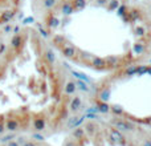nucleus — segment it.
Segmentation results:
<instances>
[{
	"label": "nucleus",
	"mask_w": 151,
	"mask_h": 146,
	"mask_svg": "<svg viewBox=\"0 0 151 146\" xmlns=\"http://www.w3.org/2000/svg\"><path fill=\"white\" fill-rule=\"evenodd\" d=\"M33 139H37V141H44V137L41 134H33Z\"/></svg>",
	"instance_id": "23"
},
{
	"label": "nucleus",
	"mask_w": 151,
	"mask_h": 146,
	"mask_svg": "<svg viewBox=\"0 0 151 146\" xmlns=\"http://www.w3.org/2000/svg\"><path fill=\"white\" fill-rule=\"evenodd\" d=\"M110 88H105V89H102L101 90V93H99V98H101V101H104V102H106L107 100H109V97H110Z\"/></svg>",
	"instance_id": "6"
},
{
	"label": "nucleus",
	"mask_w": 151,
	"mask_h": 146,
	"mask_svg": "<svg viewBox=\"0 0 151 146\" xmlns=\"http://www.w3.org/2000/svg\"><path fill=\"white\" fill-rule=\"evenodd\" d=\"M19 4L20 0H0V25L15 17Z\"/></svg>",
	"instance_id": "1"
},
{
	"label": "nucleus",
	"mask_w": 151,
	"mask_h": 146,
	"mask_svg": "<svg viewBox=\"0 0 151 146\" xmlns=\"http://www.w3.org/2000/svg\"><path fill=\"white\" fill-rule=\"evenodd\" d=\"M150 63H151V60H150Z\"/></svg>",
	"instance_id": "33"
},
{
	"label": "nucleus",
	"mask_w": 151,
	"mask_h": 146,
	"mask_svg": "<svg viewBox=\"0 0 151 146\" xmlns=\"http://www.w3.org/2000/svg\"><path fill=\"white\" fill-rule=\"evenodd\" d=\"M63 52H64V55H65L66 57H73L74 53H76V51H74L73 47H69V45H66V47H64Z\"/></svg>",
	"instance_id": "8"
},
{
	"label": "nucleus",
	"mask_w": 151,
	"mask_h": 146,
	"mask_svg": "<svg viewBox=\"0 0 151 146\" xmlns=\"http://www.w3.org/2000/svg\"><path fill=\"white\" fill-rule=\"evenodd\" d=\"M82 136H83V130H82V129H78V130L74 132V137H77V138H81Z\"/></svg>",
	"instance_id": "22"
},
{
	"label": "nucleus",
	"mask_w": 151,
	"mask_h": 146,
	"mask_svg": "<svg viewBox=\"0 0 151 146\" xmlns=\"http://www.w3.org/2000/svg\"><path fill=\"white\" fill-rule=\"evenodd\" d=\"M58 24V19H56V17H50V20L48 21V25L49 27H56Z\"/></svg>",
	"instance_id": "19"
},
{
	"label": "nucleus",
	"mask_w": 151,
	"mask_h": 146,
	"mask_svg": "<svg viewBox=\"0 0 151 146\" xmlns=\"http://www.w3.org/2000/svg\"><path fill=\"white\" fill-rule=\"evenodd\" d=\"M73 11H74V8L72 4H69V3H65V4H64L63 12L65 13V15H70V13H73Z\"/></svg>",
	"instance_id": "10"
},
{
	"label": "nucleus",
	"mask_w": 151,
	"mask_h": 146,
	"mask_svg": "<svg viewBox=\"0 0 151 146\" xmlns=\"http://www.w3.org/2000/svg\"><path fill=\"white\" fill-rule=\"evenodd\" d=\"M85 5H86L85 0H74V7L77 8V9H82Z\"/></svg>",
	"instance_id": "15"
},
{
	"label": "nucleus",
	"mask_w": 151,
	"mask_h": 146,
	"mask_svg": "<svg viewBox=\"0 0 151 146\" xmlns=\"http://www.w3.org/2000/svg\"><path fill=\"white\" fill-rule=\"evenodd\" d=\"M126 73H127L129 76H131V74H135L137 73V66H130V68L126 71Z\"/></svg>",
	"instance_id": "20"
},
{
	"label": "nucleus",
	"mask_w": 151,
	"mask_h": 146,
	"mask_svg": "<svg viewBox=\"0 0 151 146\" xmlns=\"http://www.w3.org/2000/svg\"><path fill=\"white\" fill-rule=\"evenodd\" d=\"M72 74H73L76 78H78V80H81V81H85V82H89V78L86 77V76L83 74V73H80V72L72 71Z\"/></svg>",
	"instance_id": "9"
},
{
	"label": "nucleus",
	"mask_w": 151,
	"mask_h": 146,
	"mask_svg": "<svg viewBox=\"0 0 151 146\" xmlns=\"http://www.w3.org/2000/svg\"><path fill=\"white\" fill-rule=\"evenodd\" d=\"M113 124L117 126L118 130H133L134 129V126L131 125V124L126 122V121H122V120H115V121H113Z\"/></svg>",
	"instance_id": "2"
},
{
	"label": "nucleus",
	"mask_w": 151,
	"mask_h": 146,
	"mask_svg": "<svg viewBox=\"0 0 151 146\" xmlns=\"http://www.w3.org/2000/svg\"><path fill=\"white\" fill-rule=\"evenodd\" d=\"M93 65H96V66H102V65H105V61L102 60V59H99V57H94Z\"/></svg>",
	"instance_id": "18"
},
{
	"label": "nucleus",
	"mask_w": 151,
	"mask_h": 146,
	"mask_svg": "<svg viewBox=\"0 0 151 146\" xmlns=\"http://www.w3.org/2000/svg\"><path fill=\"white\" fill-rule=\"evenodd\" d=\"M137 73H139V74H145V73H147V68L146 66H139V68H137Z\"/></svg>",
	"instance_id": "21"
},
{
	"label": "nucleus",
	"mask_w": 151,
	"mask_h": 146,
	"mask_svg": "<svg viewBox=\"0 0 151 146\" xmlns=\"http://www.w3.org/2000/svg\"><path fill=\"white\" fill-rule=\"evenodd\" d=\"M110 137H111V139H114V141H117V142L123 141V137H122V134L119 133L118 129H111V130H110Z\"/></svg>",
	"instance_id": "4"
},
{
	"label": "nucleus",
	"mask_w": 151,
	"mask_h": 146,
	"mask_svg": "<svg viewBox=\"0 0 151 146\" xmlns=\"http://www.w3.org/2000/svg\"><path fill=\"white\" fill-rule=\"evenodd\" d=\"M45 59L48 60V63H49V64H53V63H55V60H56V59H55V53H53L52 51H47V53H45Z\"/></svg>",
	"instance_id": "13"
},
{
	"label": "nucleus",
	"mask_w": 151,
	"mask_h": 146,
	"mask_svg": "<svg viewBox=\"0 0 151 146\" xmlns=\"http://www.w3.org/2000/svg\"><path fill=\"white\" fill-rule=\"evenodd\" d=\"M97 1H98L99 4H104V3H106V0H97Z\"/></svg>",
	"instance_id": "31"
},
{
	"label": "nucleus",
	"mask_w": 151,
	"mask_h": 146,
	"mask_svg": "<svg viewBox=\"0 0 151 146\" xmlns=\"http://www.w3.org/2000/svg\"><path fill=\"white\" fill-rule=\"evenodd\" d=\"M56 3H57V0H44V7L49 9L53 5H56Z\"/></svg>",
	"instance_id": "16"
},
{
	"label": "nucleus",
	"mask_w": 151,
	"mask_h": 146,
	"mask_svg": "<svg viewBox=\"0 0 151 146\" xmlns=\"http://www.w3.org/2000/svg\"><path fill=\"white\" fill-rule=\"evenodd\" d=\"M145 48H143V44H135L134 45V52L138 53V55H141V53H143Z\"/></svg>",
	"instance_id": "17"
},
{
	"label": "nucleus",
	"mask_w": 151,
	"mask_h": 146,
	"mask_svg": "<svg viewBox=\"0 0 151 146\" xmlns=\"http://www.w3.org/2000/svg\"><path fill=\"white\" fill-rule=\"evenodd\" d=\"M125 9H126V8L123 7V5H122V7H119V15H123V13H125Z\"/></svg>",
	"instance_id": "27"
},
{
	"label": "nucleus",
	"mask_w": 151,
	"mask_h": 146,
	"mask_svg": "<svg viewBox=\"0 0 151 146\" xmlns=\"http://www.w3.org/2000/svg\"><path fill=\"white\" fill-rule=\"evenodd\" d=\"M76 86H77L80 90H82V92H89V86L86 85V82L85 81H81V80H78V82L76 84Z\"/></svg>",
	"instance_id": "12"
},
{
	"label": "nucleus",
	"mask_w": 151,
	"mask_h": 146,
	"mask_svg": "<svg viewBox=\"0 0 151 146\" xmlns=\"http://www.w3.org/2000/svg\"><path fill=\"white\" fill-rule=\"evenodd\" d=\"M65 90H66V93H68V94H72V93H73V92L76 90V84L72 82V81H69V82L66 84Z\"/></svg>",
	"instance_id": "14"
},
{
	"label": "nucleus",
	"mask_w": 151,
	"mask_h": 146,
	"mask_svg": "<svg viewBox=\"0 0 151 146\" xmlns=\"http://www.w3.org/2000/svg\"><path fill=\"white\" fill-rule=\"evenodd\" d=\"M80 106H81V98L80 97H74L70 104V109L73 110V112H77V110L80 109Z\"/></svg>",
	"instance_id": "7"
},
{
	"label": "nucleus",
	"mask_w": 151,
	"mask_h": 146,
	"mask_svg": "<svg viewBox=\"0 0 151 146\" xmlns=\"http://www.w3.org/2000/svg\"><path fill=\"white\" fill-rule=\"evenodd\" d=\"M33 126L36 130H42V129L45 128V120L44 118H35Z\"/></svg>",
	"instance_id": "5"
},
{
	"label": "nucleus",
	"mask_w": 151,
	"mask_h": 146,
	"mask_svg": "<svg viewBox=\"0 0 151 146\" xmlns=\"http://www.w3.org/2000/svg\"><path fill=\"white\" fill-rule=\"evenodd\" d=\"M23 146H36V144L35 142H25Z\"/></svg>",
	"instance_id": "28"
},
{
	"label": "nucleus",
	"mask_w": 151,
	"mask_h": 146,
	"mask_svg": "<svg viewBox=\"0 0 151 146\" xmlns=\"http://www.w3.org/2000/svg\"><path fill=\"white\" fill-rule=\"evenodd\" d=\"M86 117H88V118H93V120H94V118H97V116H96V114H93V113H90V112H88Z\"/></svg>",
	"instance_id": "26"
},
{
	"label": "nucleus",
	"mask_w": 151,
	"mask_h": 146,
	"mask_svg": "<svg viewBox=\"0 0 151 146\" xmlns=\"http://www.w3.org/2000/svg\"><path fill=\"white\" fill-rule=\"evenodd\" d=\"M147 73H149V74H151V68H147Z\"/></svg>",
	"instance_id": "32"
},
{
	"label": "nucleus",
	"mask_w": 151,
	"mask_h": 146,
	"mask_svg": "<svg viewBox=\"0 0 151 146\" xmlns=\"http://www.w3.org/2000/svg\"><path fill=\"white\" fill-rule=\"evenodd\" d=\"M97 110L101 113H107L110 110V106L106 104V102H102V104H99L98 106H97Z\"/></svg>",
	"instance_id": "11"
},
{
	"label": "nucleus",
	"mask_w": 151,
	"mask_h": 146,
	"mask_svg": "<svg viewBox=\"0 0 151 146\" xmlns=\"http://www.w3.org/2000/svg\"><path fill=\"white\" fill-rule=\"evenodd\" d=\"M143 146H151V141H150V139H147V141L143 144Z\"/></svg>",
	"instance_id": "30"
},
{
	"label": "nucleus",
	"mask_w": 151,
	"mask_h": 146,
	"mask_svg": "<svg viewBox=\"0 0 151 146\" xmlns=\"http://www.w3.org/2000/svg\"><path fill=\"white\" fill-rule=\"evenodd\" d=\"M111 109L114 110V112L117 113V114H121V113H122V109H119V108H118V106H113Z\"/></svg>",
	"instance_id": "25"
},
{
	"label": "nucleus",
	"mask_w": 151,
	"mask_h": 146,
	"mask_svg": "<svg viewBox=\"0 0 151 146\" xmlns=\"http://www.w3.org/2000/svg\"><path fill=\"white\" fill-rule=\"evenodd\" d=\"M4 47H5V44H4V43H3V41H1V40H0V52H1V51L4 49Z\"/></svg>",
	"instance_id": "29"
},
{
	"label": "nucleus",
	"mask_w": 151,
	"mask_h": 146,
	"mask_svg": "<svg viewBox=\"0 0 151 146\" xmlns=\"http://www.w3.org/2000/svg\"><path fill=\"white\" fill-rule=\"evenodd\" d=\"M118 7V1L117 0H113V3L110 4V9H114V8H117Z\"/></svg>",
	"instance_id": "24"
},
{
	"label": "nucleus",
	"mask_w": 151,
	"mask_h": 146,
	"mask_svg": "<svg viewBox=\"0 0 151 146\" xmlns=\"http://www.w3.org/2000/svg\"><path fill=\"white\" fill-rule=\"evenodd\" d=\"M83 120H85V117H73V118H70L69 122H68V128L69 129L77 128V126H80L81 124L83 122Z\"/></svg>",
	"instance_id": "3"
}]
</instances>
